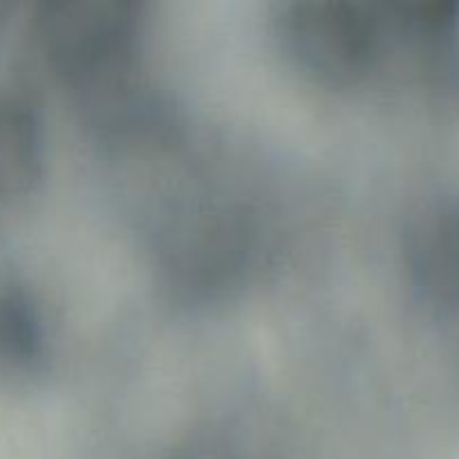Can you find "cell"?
Here are the masks:
<instances>
[{"label":"cell","mask_w":459,"mask_h":459,"mask_svg":"<svg viewBox=\"0 0 459 459\" xmlns=\"http://www.w3.org/2000/svg\"><path fill=\"white\" fill-rule=\"evenodd\" d=\"M282 39L300 67L330 83H352L385 52L384 18L345 0H300L282 13Z\"/></svg>","instance_id":"1"},{"label":"cell","mask_w":459,"mask_h":459,"mask_svg":"<svg viewBox=\"0 0 459 459\" xmlns=\"http://www.w3.org/2000/svg\"><path fill=\"white\" fill-rule=\"evenodd\" d=\"M49 61L79 88L133 65L137 7L126 0H56L39 18Z\"/></svg>","instance_id":"2"},{"label":"cell","mask_w":459,"mask_h":459,"mask_svg":"<svg viewBox=\"0 0 459 459\" xmlns=\"http://www.w3.org/2000/svg\"><path fill=\"white\" fill-rule=\"evenodd\" d=\"M43 161V137L36 117L21 103H0V206L22 197Z\"/></svg>","instance_id":"3"},{"label":"cell","mask_w":459,"mask_h":459,"mask_svg":"<svg viewBox=\"0 0 459 459\" xmlns=\"http://www.w3.org/2000/svg\"><path fill=\"white\" fill-rule=\"evenodd\" d=\"M43 330L30 300L18 291L0 290V363L21 368L39 359Z\"/></svg>","instance_id":"4"},{"label":"cell","mask_w":459,"mask_h":459,"mask_svg":"<svg viewBox=\"0 0 459 459\" xmlns=\"http://www.w3.org/2000/svg\"><path fill=\"white\" fill-rule=\"evenodd\" d=\"M178 459H242V457L236 455L233 451H227L224 446H215V444H202V446L191 448V451H186Z\"/></svg>","instance_id":"5"}]
</instances>
